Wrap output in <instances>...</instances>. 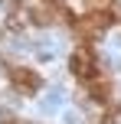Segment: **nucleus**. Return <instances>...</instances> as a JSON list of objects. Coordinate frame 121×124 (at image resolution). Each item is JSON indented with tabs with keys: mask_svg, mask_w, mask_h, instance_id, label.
I'll list each match as a JSON object with an SVG mask.
<instances>
[{
	"mask_svg": "<svg viewBox=\"0 0 121 124\" xmlns=\"http://www.w3.org/2000/svg\"><path fill=\"white\" fill-rule=\"evenodd\" d=\"M69 72L75 75V78H82V82L98 78V65H95V59H92V52H89V49L72 52V59H69Z\"/></svg>",
	"mask_w": 121,
	"mask_h": 124,
	"instance_id": "f257e3e1",
	"label": "nucleus"
},
{
	"mask_svg": "<svg viewBox=\"0 0 121 124\" xmlns=\"http://www.w3.org/2000/svg\"><path fill=\"white\" fill-rule=\"evenodd\" d=\"M10 82H13V88H16V92H23V95H36V92H39V85H43L39 72H33V69H23V65L10 69Z\"/></svg>",
	"mask_w": 121,
	"mask_h": 124,
	"instance_id": "f03ea898",
	"label": "nucleus"
},
{
	"mask_svg": "<svg viewBox=\"0 0 121 124\" xmlns=\"http://www.w3.org/2000/svg\"><path fill=\"white\" fill-rule=\"evenodd\" d=\"M89 92H92V101H98V105H108L111 101V88H108V82H102V78H92Z\"/></svg>",
	"mask_w": 121,
	"mask_h": 124,
	"instance_id": "7ed1b4c3",
	"label": "nucleus"
},
{
	"mask_svg": "<svg viewBox=\"0 0 121 124\" xmlns=\"http://www.w3.org/2000/svg\"><path fill=\"white\" fill-rule=\"evenodd\" d=\"M39 3H46V7H52V10H62V7H65L62 0H39Z\"/></svg>",
	"mask_w": 121,
	"mask_h": 124,
	"instance_id": "20e7f679",
	"label": "nucleus"
},
{
	"mask_svg": "<svg viewBox=\"0 0 121 124\" xmlns=\"http://www.w3.org/2000/svg\"><path fill=\"white\" fill-rule=\"evenodd\" d=\"M3 124H20V121H13V118H10V121H3Z\"/></svg>",
	"mask_w": 121,
	"mask_h": 124,
	"instance_id": "39448f33",
	"label": "nucleus"
}]
</instances>
